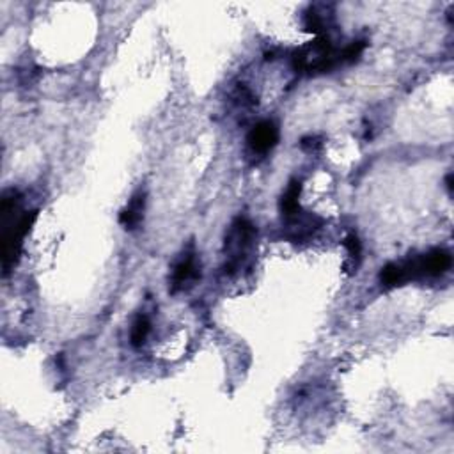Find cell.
<instances>
[{"instance_id":"6da1fadb","label":"cell","mask_w":454,"mask_h":454,"mask_svg":"<svg viewBox=\"0 0 454 454\" xmlns=\"http://www.w3.org/2000/svg\"><path fill=\"white\" fill-rule=\"evenodd\" d=\"M2 268L4 275L18 261L24 238L37 219V211H21V197L17 190H8L2 195Z\"/></svg>"},{"instance_id":"7a4b0ae2","label":"cell","mask_w":454,"mask_h":454,"mask_svg":"<svg viewBox=\"0 0 454 454\" xmlns=\"http://www.w3.org/2000/svg\"><path fill=\"white\" fill-rule=\"evenodd\" d=\"M337 64H340V52L334 48V45L327 37H318L316 41H312L307 46L298 50L293 57V66L298 71H305L311 75L327 73Z\"/></svg>"},{"instance_id":"3957f363","label":"cell","mask_w":454,"mask_h":454,"mask_svg":"<svg viewBox=\"0 0 454 454\" xmlns=\"http://www.w3.org/2000/svg\"><path fill=\"white\" fill-rule=\"evenodd\" d=\"M451 254L444 248H435L428 254H422L415 260H408L401 263L403 272L406 275V282L421 277H440L451 268Z\"/></svg>"},{"instance_id":"277c9868","label":"cell","mask_w":454,"mask_h":454,"mask_svg":"<svg viewBox=\"0 0 454 454\" xmlns=\"http://www.w3.org/2000/svg\"><path fill=\"white\" fill-rule=\"evenodd\" d=\"M255 236V227L247 219H236L226 236V252L229 254V263L226 264V272H235L251 248L252 239Z\"/></svg>"},{"instance_id":"5b68a950","label":"cell","mask_w":454,"mask_h":454,"mask_svg":"<svg viewBox=\"0 0 454 454\" xmlns=\"http://www.w3.org/2000/svg\"><path fill=\"white\" fill-rule=\"evenodd\" d=\"M248 147L254 153L264 154L277 146L279 142V128L273 121H261L254 126L247 137Z\"/></svg>"},{"instance_id":"8992f818","label":"cell","mask_w":454,"mask_h":454,"mask_svg":"<svg viewBox=\"0 0 454 454\" xmlns=\"http://www.w3.org/2000/svg\"><path fill=\"white\" fill-rule=\"evenodd\" d=\"M199 277L197 264H195V255L192 252H187V255H183L181 260L176 263L174 270H172V277H170V291L176 293L183 289L188 282L195 280Z\"/></svg>"},{"instance_id":"52a82bcc","label":"cell","mask_w":454,"mask_h":454,"mask_svg":"<svg viewBox=\"0 0 454 454\" xmlns=\"http://www.w3.org/2000/svg\"><path fill=\"white\" fill-rule=\"evenodd\" d=\"M142 215H144V194L138 192L131 197L130 204L121 211L119 222H121V226H125V229H135L140 224Z\"/></svg>"},{"instance_id":"ba28073f","label":"cell","mask_w":454,"mask_h":454,"mask_svg":"<svg viewBox=\"0 0 454 454\" xmlns=\"http://www.w3.org/2000/svg\"><path fill=\"white\" fill-rule=\"evenodd\" d=\"M302 194V183L300 181H291L286 188V192L280 197V211H282V215L289 217L296 215V213H300L302 208L300 203H298V199H300Z\"/></svg>"},{"instance_id":"9c48e42d","label":"cell","mask_w":454,"mask_h":454,"mask_svg":"<svg viewBox=\"0 0 454 454\" xmlns=\"http://www.w3.org/2000/svg\"><path fill=\"white\" fill-rule=\"evenodd\" d=\"M380 282L383 284L385 288H396V286L406 284V275L405 272H403L401 263H389L387 266L381 268Z\"/></svg>"},{"instance_id":"30bf717a","label":"cell","mask_w":454,"mask_h":454,"mask_svg":"<svg viewBox=\"0 0 454 454\" xmlns=\"http://www.w3.org/2000/svg\"><path fill=\"white\" fill-rule=\"evenodd\" d=\"M149 332H151L149 318H147L146 314H138V316L135 318L134 325H131V332H130L131 346H135V348H140V346L146 343Z\"/></svg>"},{"instance_id":"8fae6325","label":"cell","mask_w":454,"mask_h":454,"mask_svg":"<svg viewBox=\"0 0 454 454\" xmlns=\"http://www.w3.org/2000/svg\"><path fill=\"white\" fill-rule=\"evenodd\" d=\"M343 245H345L346 252H348V264H349V268H352V272H357V268H358V264H361V257H362L361 239H358V236L355 235V233H352V235L346 236L345 242H343Z\"/></svg>"},{"instance_id":"7c38bea8","label":"cell","mask_w":454,"mask_h":454,"mask_svg":"<svg viewBox=\"0 0 454 454\" xmlns=\"http://www.w3.org/2000/svg\"><path fill=\"white\" fill-rule=\"evenodd\" d=\"M365 50V41H353L340 52V64H352V62L358 61V57Z\"/></svg>"},{"instance_id":"4fadbf2b","label":"cell","mask_w":454,"mask_h":454,"mask_svg":"<svg viewBox=\"0 0 454 454\" xmlns=\"http://www.w3.org/2000/svg\"><path fill=\"white\" fill-rule=\"evenodd\" d=\"M304 25H305V30H309V33L320 34L321 30H323V18H321L316 11H312L311 9V11L305 15Z\"/></svg>"},{"instance_id":"5bb4252c","label":"cell","mask_w":454,"mask_h":454,"mask_svg":"<svg viewBox=\"0 0 454 454\" xmlns=\"http://www.w3.org/2000/svg\"><path fill=\"white\" fill-rule=\"evenodd\" d=\"M302 147H304L305 151H309V153H312V151H316L318 147H321V140L318 137H307L302 140Z\"/></svg>"}]
</instances>
